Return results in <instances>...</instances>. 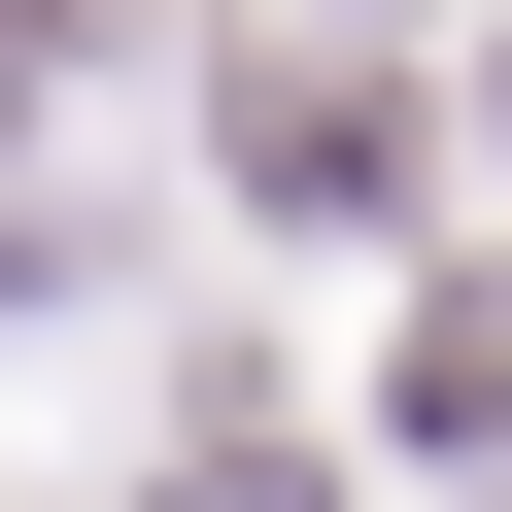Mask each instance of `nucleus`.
I'll use <instances>...</instances> for the list:
<instances>
[{"mask_svg": "<svg viewBox=\"0 0 512 512\" xmlns=\"http://www.w3.org/2000/svg\"><path fill=\"white\" fill-rule=\"evenodd\" d=\"M410 410H444V444H512V274H444V308H410Z\"/></svg>", "mask_w": 512, "mask_h": 512, "instance_id": "obj_1", "label": "nucleus"}]
</instances>
